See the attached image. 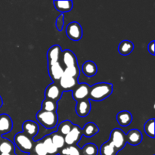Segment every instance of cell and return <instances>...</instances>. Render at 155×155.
<instances>
[{
    "label": "cell",
    "mask_w": 155,
    "mask_h": 155,
    "mask_svg": "<svg viewBox=\"0 0 155 155\" xmlns=\"http://www.w3.org/2000/svg\"><path fill=\"white\" fill-rule=\"evenodd\" d=\"M30 155H36V154H30Z\"/></svg>",
    "instance_id": "8d00e7d4"
},
{
    "label": "cell",
    "mask_w": 155,
    "mask_h": 155,
    "mask_svg": "<svg viewBox=\"0 0 155 155\" xmlns=\"http://www.w3.org/2000/svg\"><path fill=\"white\" fill-rule=\"evenodd\" d=\"M14 145L22 152L30 154L33 151L34 141L23 132L17 133L14 137Z\"/></svg>",
    "instance_id": "3957f363"
},
{
    "label": "cell",
    "mask_w": 155,
    "mask_h": 155,
    "mask_svg": "<svg viewBox=\"0 0 155 155\" xmlns=\"http://www.w3.org/2000/svg\"><path fill=\"white\" fill-rule=\"evenodd\" d=\"M67 36L73 41H79L83 37V28L77 21L70 23L66 28Z\"/></svg>",
    "instance_id": "5b68a950"
},
{
    "label": "cell",
    "mask_w": 155,
    "mask_h": 155,
    "mask_svg": "<svg viewBox=\"0 0 155 155\" xmlns=\"http://www.w3.org/2000/svg\"><path fill=\"white\" fill-rule=\"evenodd\" d=\"M36 120L45 129L51 130L57 127L58 117L56 112H48L40 110L36 114Z\"/></svg>",
    "instance_id": "7a4b0ae2"
},
{
    "label": "cell",
    "mask_w": 155,
    "mask_h": 155,
    "mask_svg": "<svg viewBox=\"0 0 155 155\" xmlns=\"http://www.w3.org/2000/svg\"><path fill=\"white\" fill-rule=\"evenodd\" d=\"M90 86L87 83H78L72 90V96L76 101L89 99Z\"/></svg>",
    "instance_id": "8992f818"
},
{
    "label": "cell",
    "mask_w": 155,
    "mask_h": 155,
    "mask_svg": "<svg viewBox=\"0 0 155 155\" xmlns=\"http://www.w3.org/2000/svg\"><path fill=\"white\" fill-rule=\"evenodd\" d=\"M101 155H117L118 151L110 142H104L100 148Z\"/></svg>",
    "instance_id": "484cf974"
},
{
    "label": "cell",
    "mask_w": 155,
    "mask_h": 155,
    "mask_svg": "<svg viewBox=\"0 0 155 155\" xmlns=\"http://www.w3.org/2000/svg\"><path fill=\"white\" fill-rule=\"evenodd\" d=\"M82 155H97L98 148L96 145L93 143L86 144L81 149Z\"/></svg>",
    "instance_id": "f1b7e54d"
},
{
    "label": "cell",
    "mask_w": 155,
    "mask_h": 155,
    "mask_svg": "<svg viewBox=\"0 0 155 155\" xmlns=\"http://www.w3.org/2000/svg\"><path fill=\"white\" fill-rule=\"evenodd\" d=\"M82 71L85 76L88 77H92L97 74L98 68L95 62L92 61H87L82 66Z\"/></svg>",
    "instance_id": "d6986e66"
},
{
    "label": "cell",
    "mask_w": 155,
    "mask_h": 155,
    "mask_svg": "<svg viewBox=\"0 0 155 155\" xmlns=\"http://www.w3.org/2000/svg\"><path fill=\"white\" fill-rule=\"evenodd\" d=\"M154 40L151 41L148 45V50L151 55H154Z\"/></svg>",
    "instance_id": "836d02e7"
},
{
    "label": "cell",
    "mask_w": 155,
    "mask_h": 155,
    "mask_svg": "<svg viewBox=\"0 0 155 155\" xmlns=\"http://www.w3.org/2000/svg\"><path fill=\"white\" fill-rule=\"evenodd\" d=\"M64 27V14H61L56 20V27L58 31H62Z\"/></svg>",
    "instance_id": "d6a6232c"
},
{
    "label": "cell",
    "mask_w": 155,
    "mask_h": 155,
    "mask_svg": "<svg viewBox=\"0 0 155 155\" xmlns=\"http://www.w3.org/2000/svg\"><path fill=\"white\" fill-rule=\"evenodd\" d=\"M62 93L63 92L59 85L56 83H52L48 85L45 89V97L46 99H49L57 102L61 98Z\"/></svg>",
    "instance_id": "ba28073f"
},
{
    "label": "cell",
    "mask_w": 155,
    "mask_h": 155,
    "mask_svg": "<svg viewBox=\"0 0 155 155\" xmlns=\"http://www.w3.org/2000/svg\"><path fill=\"white\" fill-rule=\"evenodd\" d=\"M109 142L114 146L117 151H120L126 146L127 144L126 134L120 129H114L110 133Z\"/></svg>",
    "instance_id": "277c9868"
},
{
    "label": "cell",
    "mask_w": 155,
    "mask_h": 155,
    "mask_svg": "<svg viewBox=\"0 0 155 155\" xmlns=\"http://www.w3.org/2000/svg\"><path fill=\"white\" fill-rule=\"evenodd\" d=\"M12 155H14V154H12Z\"/></svg>",
    "instance_id": "74e56055"
},
{
    "label": "cell",
    "mask_w": 155,
    "mask_h": 155,
    "mask_svg": "<svg viewBox=\"0 0 155 155\" xmlns=\"http://www.w3.org/2000/svg\"><path fill=\"white\" fill-rule=\"evenodd\" d=\"M82 131H83V136L89 138L95 136L99 132V129L95 123L89 122L83 127Z\"/></svg>",
    "instance_id": "603a6c76"
},
{
    "label": "cell",
    "mask_w": 155,
    "mask_h": 155,
    "mask_svg": "<svg viewBox=\"0 0 155 155\" xmlns=\"http://www.w3.org/2000/svg\"><path fill=\"white\" fill-rule=\"evenodd\" d=\"M58 109L57 102L49 99H45L42 102V110L48 112H56Z\"/></svg>",
    "instance_id": "83f0119b"
},
{
    "label": "cell",
    "mask_w": 155,
    "mask_h": 155,
    "mask_svg": "<svg viewBox=\"0 0 155 155\" xmlns=\"http://www.w3.org/2000/svg\"><path fill=\"white\" fill-rule=\"evenodd\" d=\"M22 128L23 133H25L27 136H29L31 139L36 137L39 133V125L33 120L24 121L22 125Z\"/></svg>",
    "instance_id": "30bf717a"
},
{
    "label": "cell",
    "mask_w": 155,
    "mask_h": 155,
    "mask_svg": "<svg viewBox=\"0 0 155 155\" xmlns=\"http://www.w3.org/2000/svg\"><path fill=\"white\" fill-rule=\"evenodd\" d=\"M126 138H127V143H129L133 146H136L142 142V134L139 130L134 129L128 132V133L126 135Z\"/></svg>",
    "instance_id": "2e32d148"
},
{
    "label": "cell",
    "mask_w": 155,
    "mask_h": 155,
    "mask_svg": "<svg viewBox=\"0 0 155 155\" xmlns=\"http://www.w3.org/2000/svg\"><path fill=\"white\" fill-rule=\"evenodd\" d=\"M49 136L51 139V142H52V143L54 144V145L58 149H61V148H63L65 146L64 136L59 134L57 131L53 132Z\"/></svg>",
    "instance_id": "cb8c5ba5"
},
{
    "label": "cell",
    "mask_w": 155,
    "mask_h": 155,
    "mask_svg": "<svg viewBox=\"0 0 155 155\" xmlns=\"http://www.w3.org/2000/svg\"><path fill=\"white\" fill-rule=\"evenodd\" d=\"M117 121L121 127H127L133 122V115L127 110H122L117 115Z\"/></svg>",
    "instance_id": "ac0fdd59"
},
{
    "label": "cell",
    "mask_w": 155,
    "mask_h": 155,
    "mask_svg": "<svg viewBox=\"0 0 155 155\" xmlns=\"http://www.w3.org/2000/svg\"><path fill=\"white\" fill-rule=\"evenodd\" d=\"M33 151H34V154L36 155H48L46 150L41 140L34 142Z\"/></svg>",
    "instance_id": "1f68e13d"
},
{
    "label": "cell",
    "mask_w": 155,
    "mask_h": 155,
    "mask_svg": "<svg viewBox=\"0 0 155 155\" xmlns=\"http://www.w3.org/2000/svg\"><path fill=\"white\" fill-rule=\"evenodd\" d=\"M82 136H83L82 129L79 126L74 124L70 133L64 136L65 145H77L80 141Z\"/></svg>",
    "instance_id": "52a82bcc"
},
{
    "label": "cell",
    "mask_w": 155,
    "mask_h": 155,
    "mask_svg": "<svg viewBox=\"0 0 155 155\" xmlns=\"http://www.w3.org/2000/svg\"><path fill=\"white\" fill-rule=\"evenodd\" d=\"M113 92V85L108 83H98L90 86L89 99L101 101L108 98Z\"/></svg>",
    "instance_id": "6da1fadb"
},
{
    "label": "cell",
    "mask_w": 155,
    "mask_h": 155,
    "mask_svg": "<svg viewBox=\"0 0 155 155\" xmlns=\"http://www.w3.org/2000/svg\"><path fill=\"white\" fill-rule=\"evenodd\" d=\"M64 75L72 77V78L78 79L80 76V68L78 66L67 67L64 69Z\"/></svg>",
    "instance_id": "f546056e"
},
{
    "label": "cell",
    "mask_w": 155,
    "mask_h": 155,
    "mask_svg": "<svg viewBox=\"0 0 155 155\" xmlns=\"http://www.w3.org/2000/svg\"><path fill=\"white\" fill-rule=\"evenodd\" d=\"M54 6L58 12H61V14L67 13L73 8V2L69 0H64V1H54Z\"/></svg>",
    "instance_id": "7402d4cb"
},
{
    "label": "cell",
    "mask_w": 155,
    "mask_h": 155,
    "mask_svg": "<svg viewBox=\"0 0 155 155\" xmlns=\"http://www.w3.org/2000/svg\"><path fill=\"white\" fill-rule=\"evenodd\" d=\"M15 148L13 142L0 136V154L6 153L13 154L15 153Z\"/></svg>",
    "instance_id": "e0dca14e"
},
{
    "label": "cell",
    "mask_w": 155,
    "mask_h": 155,
    "mask_svg": "<svg viewBox=\"0 0 155 155\" xmlns=\"http://www.w3.org/2000/svg\"><path fill=\"white\" fill-rule=\"evenodd\" d=\"M60 155H82V151L77 145H66L58 151Z\"/></svg>",
    "instance_id": "d4e9b609"
},
{
    "label": "cell",
    "mask_w": 155,
    "mask_h": 155,
    "mask_svg": "<svg viewBox=\"0 0 155 155\" xmlns=\"http://www.w3.org/2000/svg\"><path fill=\"white\" fill-rule=\"evenodd\" d=\"M61 55L62 56V61H63L65 68H67V67L78 66L77 58L76 57L75 54L72 51L66 49L64 51H61Z\"/></svg>",
    "instance_id": "9a60e30c"
},
{
    "label": "cell",
    "mask_w": 155,
    "mask_h": 155,
    "mask_svg": "<svg viewBox=\"0 0 155 155\" xmlns=\"http://www.w3.org/2000/svg\"><path fill=\"white\" fill-rule=\"evenodd\" d=\"M0 155H12L10 154H6V153H2V154H0Z\"/></svg>",
    "instance_id": "d590c367"
},
{
    "label": "cell",
    "mask_w": 155,
    "mask_h": 155,
    "mask_svg": "<svg viewBox=\"0 0 155 155\" xmlns=\"http://www.w3.org/2000/svg\"><path fill=\"white\" fill-rule=\"evenodd\" d=\"M91 111V103L89 99L77 101L76 104V113L80 117H86Z\"/></svg>",
    "instance_id": "4fadbf2b"
},
{
    "label": "cell",
    "mask_w": 155,
    "mask_h": 155,
    "mask_svg": "<svg viewBox=\"0 0 155 155\" xmlns=\"http://www.w3.org/2000/svg\"><path fill=\"white\" fill-rule=\"evenodd\" d=\"M78 84L77 79L72 78L68 76L63 75V77L59 80V86L61 89L62 92L72 91Z\"/></svg>",
    "instance_id": "7c38bea8"
},
{
    "label": "cell",
    "mask_w": 155,
    "mask_h": 155,
    "mask_svg": "<svg viewBox=\"0 0 155 155\" xmlns=\"http://www.w3.org/2000/svg\"><path fill=\"white\" fill-rule=\"evenodd\" d=\"M73 126H74V124H73V123L71 121L64 120L59 124L57 129V132L59 134L61 135V136H65L70 133V131L72 129Z\"/></svg>",
    "instance_id": "4316f807"
},
{
    "label": "cell",
    "mask_w": 155,
    "mask_h": 155,
    "mask_svg": "<svg viewBox=\"0 0 155 155\" xmlns=\"http://www.w3.org/2000/svg\"><path fill=\"white\" fill-rule=\"evenodd\" d=\"M13 128V121L10 116L6 114H0V136L8 134Z\"/></svg>",
    "instance_id": "9c48e42d"
},
{
    "label": "cell",
    "mask_w": 155,
    "mask_h": 155,
    "mask_svg": "<svg viewBox=\"0 0 155 155\" xmlns=\"http://www.w3.org/2000/svg\"><path fill=\"white\" fill-rule=\"evenodd\" d=\"M48 70L50 78L54 82L59 81V80L63 77L64 68L60 62L48 65Z\"/></svg>",
    "instance_id": "8fae6325"
},
{
    "label": "cell",
    "mask_w": 155,
    "mask_h": 155,
    "mask_svg": "<svg viewBox=\"0 0 155 155\" xmlns=\"http://www.w3.org/2000/svg\"><path fill=\"white\" fill-rule=\"evenodd\" d=\"M61 48L60 45H54L50 47L47 52V60H48V65L53 64L54 63L59 62L61 54Z\"/></svg>",
    "instance_id": "5bb4252c"
},
{
    "label": "cell",
    "mask_w": 155,
    "mask_h": 155,
    "mask_svg": "<svg viewBox=\"0 0 155 155\" xmlns=\"http://www.w3.org/2000/svg\"><path fill=\"white\" fill-rule=\"evenodd\" d=\"M41 141H42V144H43L44 147L46 150L48 155H56L58 154L59 150L52 143L49 135L44 136Z\"/></svg>",
    "instance_id": "ffe728a7"
},
{
    "label": "cell",
    "mask_w": 155,
    "mask_h": 155,
    "mask_svg": "<svg viewBox=\"0 0 155 155\" xmlns=\"http://www.w3.org/2000/svg\"><path fill=\"white\" fill-rule=\"evenodd\" d=\"M3 104V101H2V97L0 96V108L2 107V106Z\"/></svg>",
    "instance_id": "e575fe53"
},
{
    "label": "cell",
    "mask_w": 155,
    "mask_h": 155,
    "mask_svg": "<svg viewBox=\"0 0 155 155\" xmlns=\"http://www.w3.org/2000/svg\"><path fill=\"white\" fill-rule=\"evenodd\" d=\"M144 130L148 136L154 139V119H150L145 123L144 126Z\"/></svg>",
    "instance_id": "4dcf8cb0"
},
{
    "label": "cell",
    "mask_w": 155,
    "mask_h": 155,
    "mask_svg": "<svg viewBox=\"0 0 155 155\" xmlns=\"http://www.w3.org/2000/svg\"><path fill=\"white\" fill-rule=\"evenodd\" d=\"M134 49V44L130 40H123L118 46V51L123 56H127Z\"/></svg>",
    "instance_id": "44dd1931"
}]
</instances>
